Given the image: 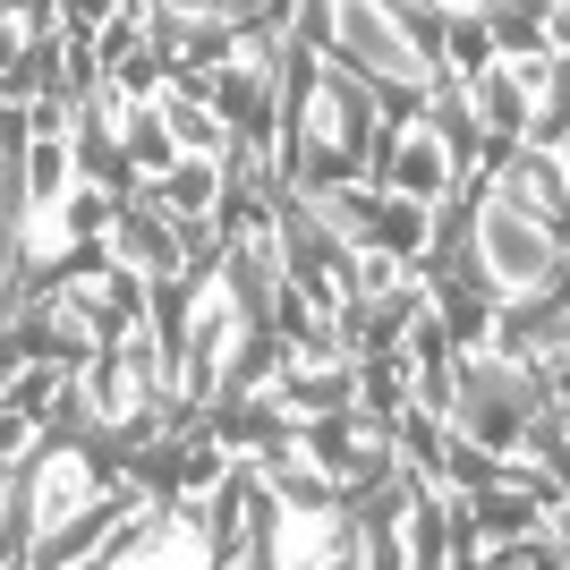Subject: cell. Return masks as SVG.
I'll list each match as a JSON object with an SVG mask.
<instances>
[{"label":"cell","mask_w":570,"mask_h":570,"mask_svg":"<svg viewBox=\"0 0 570 570\" xmlns=\"http://www.w3.org/2000/svg\"><path fill=\"white\" fill-rule=\"evenodd\" d=\"M537 409H546V401H537V366H511V357H494V350L460 357V375H452V434H460V452H476V460L520 452V434H528Z\"/></svg>","instance_id":"obj_2"},{"label":"cell","mask_w":570,"mask_h":570,"mask_svg":"<svg viewBox=\"0 0 570 570\" xmlns=\"http://www.w3.org/2000/svg\"><path fill=\"white\" fill-rule=\"evenodd\" d=\"M434 9H476V0H434Z\"/></svg>","instance_id":"obj_16"},{"label":"cell","mask_w":570,"mask_h":570,"mask_svg":"<svg viewBox=\"0 0 570 570\" xmlns=\"http://www.w3.org/2000/svg\"><path fill=\"white\" fill-rule=\"evenodd\" d=\"M553 18H562V0H494V18L476 26V35H485V43L502 51V60H537V51H562L553 43Z\"/></svg>","instance_id":"obj_8"},{"label":"cell","mask_w":570,"mask_h":570,"mask_svg":"<svg viewBox=\"0 0 570 570\" xmlns=\"http://www.w3.org/2000/svg\"><path fill=\"white\" fill-rule=\"evenodd\" d=\"M9 494H18V469H9V452H0V528H9Z\"/></svg>","instance_id":"obj_15"},{"label":"cell","mask_w":570,"mask_h":570,"mask_svg":"<svg viewBox=\"0 0 570 570\" xmlns=\"http://www.w3.org/2000/svg\"><path fill=\"white\" fill-rule=\"evenodd\" d=\"M324 18H333V51L350 69L383 77V86H409V95H434V86H443L426 43L392 18V0H324Z\"/></svg>","instance_id":"obj_4"},{"label":"cell","mask_w":570,"mask_h":570,"mask_svg":"<svg viewBox=\"0 0 570 570\" xmlns=\"http://www.w3.org/2000/svg\"><path fill=\"white\" fill-rule=\"evenodd\" d=\"M154 9H170V18H188V26H247V18H264V0H154Z\"/></svg>","instance_id":"obj_12"},{"label":"cell","mask_w":570,"mask_h":570,"mask_svg":"<svg viewBox=\"0 0 570 570\" xmlns=\"http://www.w3.org/2000/svg\"><path fill=\"white\" fill-rule=\"evenodd\" d=\"M324 562H333V570H375V562H366V546H341V553H324Z\"/></svg>","instance_id":"obj_14"},{"label":"cell","mask_w":570,"mask_h":570,"mask_svg":"<svg viewBox=\"0 0 570 570\" xmlns=\"http://www.w3.org/2000/svg\"><path fill=\"white\" fill-rule=\"evenodd\" d=\"M375 95L357 86L350 60H324L307 86V102H298V154H307V188H350L357 170L375 163Z\"/></svg>","instance_id":"obj_1"},{"label":"cell","mask_w":570,"mask_h":570,"mask_svg":"<svg viewBox=\"0 0 570 570\" xmlns=\"http://www.w3.org/2000/svg\"><path fill=\"white\" fill-rule=\"evenodd\" d=\"M95 502V469H86V452H43V469H35V537L60 520H77Z\"/></svg>","instance_id":"obj_10"},{"label":"cell","mask_w":570,"mask_h":570,"mask_svg":"<svg viewBox=\"0 0 570 570\" xmlns=\"http://www.w3.org/2000/svg\"><path fill=\"white\" fill-rule=\"evenodd\" d=\"M307 469H324L333 485H366L383 469V426L375 417H341V409L307 417Z\"/></svg>","instance_id":"obj_7"},{"label":"cell","mask_w":570,"mask_h":570,"mask_svg":"<svg viewBox=\"0 0 570 570\" xmlns=\"http://www.w3.org/2000/svg\"><path fill=\"white\" fill-rule=\"evenodd\" d=\"M375 179H383V196H409V205H434V196L452 188V145H443V128H426V119H409V128L375 137Z\"/></svg>","instance_id":"obj_5"},{"label":"cell","mask_w":570,"mask_h":570,"mask_svg":"<svg viewBox=\"0 0 570 570\" xmlns=\"http://www.w3.org/2000/svg\"><path fill=\"white\" fill-rule=\"evenodd\" d=\"M154 111H163V128H170V145H179V154H222V145H230V128H222L205 102H188V95H163Z\"/></svg>","instance_id":"obj_11"},{"label":"cell","mask_w":570,"mask_h":570,"mask_svg":"<svg viewBox=\"0 0 570 570\" xmlns=\"http://www.w3.org/2000/svg\"><path fill=\"white\" fill-rule=\"evenodd\" d=\"M179 230H205V214L222 205V154H179V163L163 170V196H154Z\"/></svg>","instance_id":"obj_9"},{"label":"cell","mask_w":570,"mask_h":570,"mask_svg":"<svg viewBox=\"0 0 570 570\" xmlns=\"http://www.w3.org/2000/svg\"><path fill=\"white\" fill-rule=\"evenodd\" d=\"M9 282H18V196L0 188V307H9Z\"/></svg>","instance_id":"obj_13"},{"label":"cell","mask_w":570,"mask_h":570,"mask_svg":"<svg viewBox=\"0 0 570 570\" xmlns=\"http://www.w3.org/2000/svg\"><path fill=\"white\" fill-rule=\"evenodd\" d=\"M111 247L128 273H145V282H179L188 273V230L145 196V205H128V214H111Z\"/></svg>","instance_id":"obj_6"},{"label":"cell","mask_w":570,"mask_h":570,"mask_svg":"<svg viewBox=\"0 0 570 570\" xmlns=\"http://www.w3.org/2000/svg\"><path fill=\"white\" fill-rule=\"evenodd\" d=\"M553 256H562L553 222L520 188H485V205H476V273H485V289L494 298H537L553 282Z\"/></svg>","instance_id":"obj_3"}]
</instances>
